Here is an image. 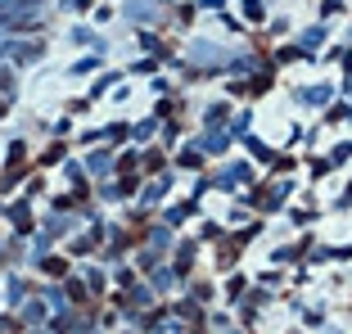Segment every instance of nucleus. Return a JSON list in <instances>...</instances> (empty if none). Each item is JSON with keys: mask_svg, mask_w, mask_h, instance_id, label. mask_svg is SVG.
I'll use <instances>...</instances> for the list:
<instances>
[{"mask_svg": "<svg viewBox=\"0 0 352 334\" xmlns=\"http://www.w3.org/2000/svg\"><path fill=\"white\" fill-rule=\"evenodd\" d=\"M41 19V0H0V23L5 32H28Z\"/></svg>", "mask_w": 352, "mask_h": 334, "instance_id": "f257e3e1", "label": "nucleus"}, {"mask_svg": "<svg viewBox=\"0 0 352 334\" xmlns=\"http://www.w3.org/2000/svg\"><path fill=\"white\" fill-rule=\"evenodd\" d=\"M41 54V45H0V59H19V63H28V59H36Z\"/></svg>", "mask_w": 352, "mask_h": 334, "instance_id": "f03ea898", "label": "nucleus"}]
</instances>
